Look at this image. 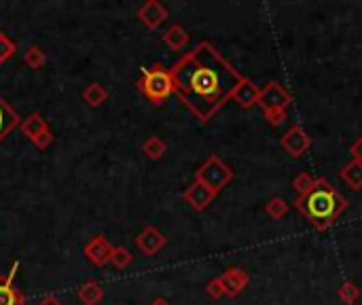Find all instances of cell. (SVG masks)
I'll use <instances>...</instances> for the list:
<instances>
[{"mask_svg":"<svg viewBox=\"0 0 362 305\" xmlns=\"http://www.w3.org/2000/svg\"><path fill=\"white\" fill-rule=\"evenodd\" d=\"M174 95L200 123L210 121L231 100L233 87L244 81L241 74L212 43L202 41L172 68Z\"/></svg>","mask_w":362,"mask_h":305,"instance_id":"cell-1","label":"cell"},{"mask_svg":"<svg viewBox=\"0 0 362 305\" xmlns=\"http://www.w3.org/2000/svg\"><path fill=\"white\" fill-rule=\"evenodd\" d=\"M293 206L309 221V225L316 231H326L348 210L350 201L346 199V195L339 193V189L328 178L320 176L316 178V189L307 195L297 197Z\"/></svg>","mask_w":362,"mask_h":305,"instance_id":"cell-2","label":"cell"},{"mask_svg":"<svg viewBox=\"0 0 362 305\" xmlns=\"http://www.w3.org/2000/svg\"><path fill=\"white\" fill-rule=\"evenodd\" d=\"M138 91L147 98L151 104L161 106L163 102H167V98L174 95V81H172L170 70L163 68V64H155L151 68L144 66L140 79H138Z\"/></svg>","mask_w":362,"mask_h":305,"instance_id":"cell-3","label":"cell"},{"mask_svg":"<svg viewBox=\"0 0 362 305\" xmlns=\"http://www.w3.org/2000/svg\"><path fill=\"white\" fill-rule=\"evenodd\" d=\"M233 178H235V172L231 170V166H227L219 155H214V152L210 157H206V161L195 172V181L204 183L216 195L223 189H227L233 183Z\"/></svg>","mask_w":362,"mask_h":305,"instance_id":"cell-4","label":"cell"},{"mask_svg":"<svg viewBox=\"0 0 362 305\" xmlns=\"http://www.w3.org/2000/svg\"><path fill=\"white\" fill-rule=\"evenodd\" d=\"M291 102H293V95L286 91V87L282 83L269 81L261 89L256 106L263 113H278V111H286L288 106H291Z\"/></svg>","mask_w":362,"mask_h":305,"instance_id":"cell-5","label":"cell"},{"mask_svg":"<svg viewBox=\"0 0 362 305\" xmlns=\"http://www.w3.org/2000/svg\"><path fill=\"white\" fill-rule=\"evenodd\" d=\"M280 146L286 155H291L295 159L303 157L305 152L311 148V136L303 130L301 125H291L288 130L284 132V136L280 138Z\"/></svg>","mask_w":362,"mask_h":305,"instance_id":"cell-6","label":"cell"},{"mask_svg":"<svg viewBox=\"0 0 362 305\" xmlns=\"http://www.w3.org/2000/svg\"><path fill=\"white\" fill-rule=\"evenodd\" d=\"M167 244V238L161 229H157L155 225H147L142 229V231L136 236V246L142 254H147V257H155L159 250H163Z\"/></svg>","mask_w":362,"mask_h":305,"instance_id":"cell-7","label":"cell"},{"mask_svg":"<svg viewBox=\"0 0 362 305\" xmlns=\"http://www.w3.org/2000/svg\"><path fill=\"white\" fill-rule=\"evenodd\" d=\"M182 199L189 203V206L195 210V212H204V210H208L210 208V203L216 199V193L212 191V189H208L204 183H200V181H193L186 189H184V193H182Z\"/></svg>","mask_w":362,"mask_h":305,"instance_id":"cell-8","label":"cell"},{"mask_svg":"<svg viewBox=\"0 0 362 305\" xmlns=\"http://www.w3.org/2000/svg\"><path fill=\"white\" fill-rule=\"evenodd\" d=\"M136 15L149 30H157L159 25H163V21L170 17V11H167V7L159 3V0H147V3L138 7Z\"/></svg>","mask_w":362,"mask_h":305,"instance_id":"cell-9","label":"cell"},{"mask_svg":"<svg viewBox=\"0 0 362 305\" xmlns=\"http://www.w3.org/2000/svg\"><path fill=\"white\" fill-rule=\"evenodd\" d=\"M112 250H114V246H112L104 236H95V238H91V240L85 244V248H83L87 261H89L91 265H95V267H102V265L110 263V259H112Z\"/></svg>","mask_w":362,"mask_h":305,"instance_id":"cell-10","label":"cell"},{"mask_svg":"<svg viewBox=\"0 0 362 305\" xmlns=\"http://www.w3.org/2000/svg\"><path fill=\"white\" fill-rule=\"evenodd\" d=\"M17 271H19V261H15L11 265L7 275H0V305H23V303H26L21 291L15 289Z\"/></svg>","mask_w":362,"mask_h":305,"instance_id":"cell-11","label":"cell"},{"mask_svg":"<svg viewBox=\"0 0 362 305\" xmlns=\"http://www.w3.org/2000/svg\"><path fill=\"white\" fill-rule=\"evenodd\" d=\"M221 282H223V289H225V295L229 299H235L237 295H241L248 284H250V273L241 267H229L223 275H221Z\"/></svg>","mask_w":362,"mask_h":305,"instance_id":"cell-12","label":"cell"},{"mask_svg":"<svg viewBox=\"0 0 362 305\" xmlns=\"http://www.w3.org/2000/svg\"><path fill=\"white\" fill-rule=\"evenodd\" d=\"M258 93H261V89H258L250 79H246V76H244V81H239V83L233 87L231 100L235 102L239 109H246V111H248V109L256 106Z\"/></svg>","mask_w":362,"mask_h":305,"instance_id":"cell-13","label":"cell"},{"mask_svg":"<svg viewBox=\"0 0 362 305\" xmlns=\"http://www.w3.org/2000/svg\"><path fill=\"white\" fill-rule=\"evenodd\" d=\"M21 125V117L19 113L9 104V102L0 95V144L5 142V138L15 130V127Z\"/></svg>","mask_w":362,"mask_h":305,"instance_id":"cell-14","label":"cell"},{"mask_svg":"<svg viewBox=\"0 0 362 305\" xmlns=\"http://www.w3.org/2000/svg\"><path fill=\"white\" fill-rule=\"evenodd\" d=\"M77 297L83 305H100L104 299V289L95 280H87L77 289Z\"/></svg>","mask_w":362,"mask_h":305,"instance_id":"cell-15","label":"cell"},{"mask_svg":"<svg viewBox=\"0 0 362 305\" xmlns=\"http://www.w3.org/2000/svg\"><path fill=\"white\" fill-rule=\"evenodd\" d=\"M161 38L167 45V49H172V51H182L189 45V41H191L189 32L182 28V25H178V23L170 25V28L165 30V34Z\"/></svg>","mask_w":362,"mask_h":305,"instance_id":"cell-16","label":"cell"},{"mask_svg":"<svg viewBox=\"0 0 362 305\" xmlns=\"http://www.w3.org/2000/svg\"><path fill=\"white\" fill-rule=\"evenodd\" d=\"M83 102L87 106H91V109H98V106H102L104 102H108V98H110V93H108V89L104 87V85H100V83H89L85 89H83Z\"/></svg>","mask_w":362,"mask_h":305,"instance_id":"cell-17","label":"cell"},{"mask_svg":"<svg viewBox=\"0 0 362 305\" xmlns=\"http://www.w3.org/2000/svg\"><path fill=\"white\" fill-rule=\"evenodd\" d=\"M341 181L352 189V191H360L362 189V161H350L341 168L339 172Z\"/></svg>","mask_w":362,"mask_h":305,"instance_id":"cell-18","label":"cell"},{"mask_svg":"<svg viewBox=\"0 0 362 305\" xmlns=\"http://www.w3.org/2000/svg\"><path fill=\"white\" fill-rule=\"evenodd\" d=\"M19 127H21L23 136H28V140H32V138H36L40 132L49 130V123H47V119H43L40 113H32V115H28L26 119L21 121Z\"/></svg>","mask_w":362,"mask_h":305,"instance_id":"cell-19","label":"cell"},{"mask_svg":"<svg viewBox=\"0 0 362 305\" xmlns=\"http://www.w3.org/2000/svg\"><path fill=\"white\" fill-rule=\"evenodd\" d=\"M142 152L147 155L151 161H159L165 152H167V144L159 138V136H149L142 142Z\"/></svg>","mask_w":362,"mask_h":305,"instance_id":"cell-20","label":"cell"},{"mask_svg":"<svg viewBox=\"0 0 362 305\" xmlns=\"http://www.w3.org/2000/svg\"><path fill=\"white\" fill-rule=\"evenodd\" d=\"M288 212H291V203H288L286 199H282V197H272L267 203H265V214H267L269 218H274V221L286 218Z\"/></svg>","mask_w":362,"mask_h":305,"instance_id":"cell-21","label":"cell"},{"mask_svg":"<svg viewBox=\"0 0 362 305\" xmlns=\"http://www.w3.org/2000/svg\"><path fill=\"white\" fill-rule=\"evenodd\" d=\"M360 295H362V291L358 289L356 282H352V280H346V282L337 289V297H339V301L343 305H354L360 299Z\"/></svg>","mask_w":362,"mask_h":305,"instance_id":"cell-22","label":"cell"},{"mask_svg":"<svg viewBox=\"0 0 362 305\" xmlns=\"http://www.w3.org/2000/svg\"><path fill=\"white\" fill-rule=\"evenodd\" d=\"M23 64L34 68V70H38V68H43L47 64V54H45V51L38 45H30L26 49V54H23Z\"/></svg>","mask_w":362,"mask_h":305,"instance_id":"cell-23","label":"cell"},{"mask_svg":"<svg viewBox=\"0 0 362 305\" xmlns=\"http://www.w3.org/2000/svg\"><path fill=\"white\" fill-rule=\"evenodd\" d=\"M293 189L299 193V197L307 195V193H311L313 189H316V178H313L311 174H307V172H299L293 178Z\"/></svg>","mask_w":362,"mask_h":305,"instance_id":"cell-24","label":"cell"},{"mask_svg":"<svg viewBox=\"0 0 362 305\" xmlns=\"http://www.w3.org/2000/svg\"><path fill=\"white\" fill-rule=\"evenodd\" d=\"M132 261H134V254L130 252V248H125V246H114V250H112V259H110L112 267H117V269H125V267L132 265Z\"/></svg>","mask_w":362,"mask_h":305,"instance_id":"cell-25","label":"cell"},{"mask_svg":"<svg viewBox=\"0 0 362 305\" xmlns=\"http://www.w3.org/2000/svg\"><path fill=\"white\" fill-rule=\"evenodd\" d=\"M15 51H17V45L3 30H0V66L7 64L15 56Z\"/></svg>","mask_w":362,"mask_h":305,"instance_id":"cell-26","label":"cell"},{"mask_svg":"<svg viewBox=\"0 0 362 305\" xmlns=\"http://www.w3.org/2000/svg\"><path fill=\"white\" fill-rule=\"evenodd\" d=\"M206 295L210 299H221L225 297V289H223V282H221V275L219 278H212L210 282L206 284Z\"/></svg>","mask_w":362,"mask_h":305,"instance_id":"cell-27","label":"cell"},{"mask_svg":"<svg viewBox=\"0 0 362 305\" xmlns=\"http://www.w3.org/2000/svg\"><path fill=\"white\" fill-rule=\"evenodd\" d=\"M36 148H49L53 142H56V136L51 134V130H45V132H40L36 138H32L30 140Z\"/></svg>","mask_w":362,"mask_h":305,"instance_id":"cell-28","label":"cell"},{"mask_svg":"<svg viewBox=\"0 0 362 305\" xmlns=\"http://www.w3.org/2000/svg\"><path fill=\"white\" fill-rule=\"evenodd\" d=\"M263 117H265V121H267L269 125L278 127V125H282V123L286 121V111H278V113H263Z\"/></svg>","mask_w":362,"mask_h":305,"instance_id":"cell-29","label":"cell"},{"mask_svg":"<svg viewBox=\"0 0 362 305\" xmlns=\"http://www.w3.org/2000/svg\"><path fill=\"white\" fill-rule=\"evenodd\" d=\"M350 155L354 161H362V136L356 138L352 144H350Z\"/></svg>","mask_w":362,"mask_h":305,"instance_id":"cell-30","label":"cell"},{"mask_svg":"<svg viewBox=\"0 0 362 305\" xmlns=\"http://www.w3.org/2000/svg\"><path fill=\"white\" fill-rule=\"evenodd\" d=\"M36 305H62V301H60L58 297H45V299H40Z\"/></svg>","mask_w":362,"mask_h":305,"instance_id":"cell-31","label":"cell"},{"mask_svg":"<svg viewBox=\"0 0 362 305\" xmlns=\"http://www.w3.org/2000/svg\"><path fill=\"white\" fill-rule=\"evenodd\" d=\"M151 305H172V303H170V301H167V299H161V297H159V299L151 301Z\"/></svg>","mask_w":362,"mask_h":305,"instance_id":"cell-32","label":"cell"},{"mask_svg":"<svg viewBox=\"0 0 362 305\" xmlns=\"http://www.w3.org/2000/svg\"><path fill=\"white\" fill-rule=\"evenodd\" d=\"M23 305H28V303H23Z\"/></svg>","mask_w":362,"mask_h":305,"instance_id":"cell-33","label":"cell"}]
</instances>
